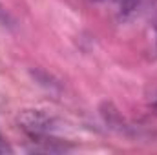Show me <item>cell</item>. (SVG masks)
Returning <instances> with one entry per match:
<instances>
[{"mask_svg":"<svg viewBox=\"0 0 157 155\" xmlns=\"http://www.w3.org/2000/svg\"><path fill=\"white\" fill-rule=\"evenodd\" d=\"M155 33H157V24H155Z\"/></svg>","mask_w":157,"mask_h":155,"instance_id":"obj_4","label":"cell"},{"mask_svg":"<svg viewBox=\"0 0 157 155\" xmlns=\"http://www.w3.org/2000/svg\"><path fill=\"white\" fill-rule=\"evenodd\" d=\"M18 122L33 137H40V135H46V133L51 131V120L44 113H40V112L28 110V112H24L18 117Z\"/></svg>","mask_w":157,"mask_h":155,"instance_id":"obj_1","label":"cell"},{"mask_svg":"<svg viewBox=\"0 0 157 155\" xmlns=\"http://www.w3.org/2000/svg\"><path fill=\"white\" fill-rule=\"evenodd\" d=\"M13 150H11V146L7 144V141L2 137V133H0V155L2 153H11Z\"/></svg>","mask_w":157,"mask_h":155,"instance_id":"obj_2","label":"cell"},{"mask_svg":"<svg viewBox=\"0 0 157 155\" xmlns=\"http://www.w3.org/2000/svg\"><path fill=\"white\" fill-rule=\"evenodd\" d=\"M90 2H104V0H90Z\"/></svg>","mask_w":157,"mask_h":155,"instance_id":"obj_3","label":"cell"}]
</instances>
